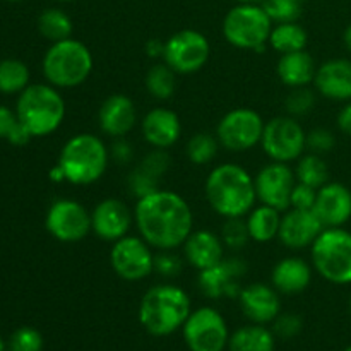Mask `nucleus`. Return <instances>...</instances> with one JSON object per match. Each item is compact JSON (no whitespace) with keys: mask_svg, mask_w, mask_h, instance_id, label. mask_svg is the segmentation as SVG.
I'll return each mask as SVG.
<instances>
[{"mask_svg":"<svg viewBox=\"0 0 351 351\" xmlns=\"http://www.w3.org/2000/svg\"><path fill=\"white\" fill-rule=\"evenodd\" d=\"M50 178L53 182H65L64 180V173H62V170L57 167V165H55V168H51V170H50Z\"/></svg>","mask_w":351,"mask_h":351,"instance_id":"3c124183","label":"nucleus"},{"mask_svg":"<svg viewBox=\"0 0 351 351\" xmlns=\"http://www.w3.org/2000/svg\"><path fill=\"white\" fill-rule=\"evenodd\" d=\"M7 350V343L5 339L2 338V335H0V351H5Z\"/></svg>","mask_w":351,"mask_h":351,"instance_id":"864d4df0","label":"nucleus"},{"mask_svg":"<svg viewBox=\"0 0 351 351\" xmlns=\"http://www.w3.org/2000/svg\"><path fill=\"white\" fill-rule=\"evenodd\" d=\"M45 226L58 242H81L91 233V213L75 199H57L48 208Z\"/></svg>","mask_w":351,"mask_h":351,"instance_id":"4468645a","label":"nucleus"},{"mask_svg":"<svg viewBox=\"0 0 351 351\" xmlns=\"http://www.w3.org/2000/svg\"><path fill=\"white\" fill-rule=\"evenodd\" d=\"M134 223V211L117 197L99 201L91 211V232L105 242H117L129 235Z\"/></svg>","mask_w":351,"mask_h":351,"instance_id":"f3484780","label":"nucleus"},{"mask_svg":"<svg viewBox=\"0 0 351 351\" xmlns=\"http://www.w3.org/2000/svg\"><path fill=\"white\" fill-rule=\"evenodd\" d=\"M293 171L297 182L312 189H317V191L329 182V167L321 154L308 153L300 156Z\"/></svg>","mask_w":351,"mask_h":351,"instance_id":"2f4dec72","label":"nucleus"},{"mask_svg":"<svg viewBox=\"0 0 351 351\" xmlns=\"http://www.w3.org/2000/svg\"><path fill=\"white\" fill-rule=\"evenodd\" d=\"M98 125L112 139L125 137L137 125V108L127 95L117 93L105 98L98 110Z\"/></svg>","mask_w":351,"mask_h":351,"instance_id":"aec40b11","label":"nucleus"},{"mask_svg":"<svg viewBox=\"0 0 351 351\" xmlns=\"http://www.w3.org/2000/svg\"><path fill=\"white\" fill-rule=\"evenodd\" d=\"M110 160L119 165H129L134 160V147L125 137L113 139L112 147H110Z\"/></svg>","mask_w":351,"mask_h":351,"instance_id":"49530a36","label":"nucleus"},{"mask_svg":"<svg viewBox=\"0 0 351 351\" xmlns=\"http://www.w3.org/2000/svg\"><path fill=\"white\" fill-rule=\"evenodd\" d=\"M307 149L308 153H314V154H326V153H331L336 146V137L335 134L331 132L329 129L326 127H315V129L308 130L307 132Z\"/></svg>","mask_w":351,"mask_h":351,"instance_id":"79ce46f5","label":"nucleus"},{"mask_svg":"<svg viewBox=\"0 0 351 351\" xmlns=\"http://www.w3.org/2000/svg\"><path fill=\"white\" fill-rule=\"evenodd\" d=\"M247 274V263L239 257L221 259L215 266L199 271L197 287L209 300L239 298L242 291L243 278Z\"/></svg>","mask_w":351,"mask_h":351,"instance_id":"2eb2a0df","label":"nucleus"},{"mask_svg":"<svg viewBox=\"0 0 351 351\" xmlns=\"http://www.w3.org/2000/svg\"><path fill=\"white\" fill-rule=\"evenodd\" d=\"M134 223L139 235L156 250H177L194 232V215L189 202L167 189L137 199Z\"/></svg>","mask_w":351,"mask_h":351,"instance_id":"f257e3e1","label":"nucleus"},{"mask_svg":"<svg viewBox=\"0 0 351 351\" xmlns=\"http://www.w3.org/2000/svg\"><path fill=\"white\" fill-rule=\"evenodd\" d=\"M315 93L308 86L304 88H293L288 96L285 98V110L293 119H300V117L308 115L315 106Z\"/></svg>","mask_w":351,"mask_h":351,"instance_id":"e433bc0d","label":"nucleus"},{"mask_svg":"<svg viewBox=\"0 0 351 351\" xmlns=\"http://www.w3.org/2000/svg\"><path fill=\"white\" fill-rule=\"evenodd\" d=\"M336 123H338V129L345 136L351 137V99L341 106V110L338 112V117H336Z\"/></svg>","mask_w":351,"mask_h":351,"instance_id":"de8ad7c7","label":"nucleus"},{"mask_svg":"<svg viewBox=\"0 0 351 351\" xmlns=\"http://www.w3.org/2000/svg\"><path fill=\"white\" fill-rule=\"evenodd\" d=\"M315 72H317V64L307 50L280 55L276 65L278 77L290 89L311 86L314 82Z\"/></svg>","mask_w":351,"mask_h":351,"instance_id":"a878e982","label":"nucleus"},{"mask_svg":"<svg viewBox=\"0 0 351 351\" xmlns=\"http://www.w3.org/2000/svg\"><path fill=\"white\" fill-rule=\"evenodd\" d=\"M7 2H14V3H16V2H23V0H7Z\"/></svg>","mask_w":351,"mask_h":351,"instance_id":"5fc2aeb1","label":"nucleus"},{"mask_svg":"<svg viewBox=\"0 0 351 351\" xmlns=\"http://www.w3.org/2000/svg\"><path fill=\"white\" fill-rule=\"evenodd\" d=\"M141 132L144 141L154 149H170L182 136L180 117L173 110L156 106L141 120Z\"/></svg>","mask_w":351,"mask_h":351,"instance_id":"5701e85b","label":"nucleus"},{"mask_svg":"<svg viewBox=\"0 0 351 351\" xmlns=\"http://www.w3.org/2000/svg\"><path fill=\"white\" fill-rule=\"evenodd\" d=\"M16 113L21 123L33 137H47L57 132L64 123L67 105L55 86L48 82L29 84L19 93L16 101Z\"/></svg>","mask_w":351,"mask_h":351,"instance_id":"39448f33","label":"nucleus"},{"mask_svg":"<svg viewBox=\"0 0 351 351\" xmlns=\"http://www.w3.org/2000/svg\"><path fill=\"white\" fill-rule=\"evenodd\" d=\"M273 21L261 3H237L223 19V36L239 50L264 51L269 43Z\"/></svg>","mask_w":351,"mask_h":351,"instance_id":"6e6552de","label":"nucleus"},{"mask_svg":"<svg viewBox=\"0 0 351 351\" xmlns=\"http://www.w3.org/2000/svg\"><path fill=\"white\" fill-rule=\"evenodd\" d=\"M237 300H239L243 315L252 324H273L274 319L281 314L280 293H278L273 285H247V287L242 288Z\"/></svg>","mask_w":351,"mask_h":351,"instance_id":"6ab92c4d","label":"nucleus"},{"mask_svg":"<svg viewBox=\"0 0 351 351\" xmlns=\"http://www.w3.org/2000/svg\"><path fill=\"white\" fill-rule=\"evenodd\" d=\"M308 34L298 23H281L274 24L271 31L267 47L273 48L276 53L285 55L291 51H300L307 48Z\"/></svg>","mask_w":351,"mask_h":351,"instance_id":"c85d7f7f","label":"nucleus"},{"mask_svg":"<svg viewBox=\"0 0 351 351\" xmlns=\"http://www.w3.org/2000/svg\"><path fill=\"white\" fill-rule=\"evenodd\" d=\"M223 243L230 250H242L250 242L249 228H247L245 218H228L223 223L221 233Z\"/></svg>","mask_w":351,"mask_h":351,"instance_id":"4c0bfd02","label":"nucleus"},{"mask_svg":"<svg viewBox=\"0 0 351 351\" xmlns=\"http://www.w3.org/2000/svg\"><path fill=\"white\" fill-rule=\"evenodd\" d=\"M127 189H129L130 195L137 199H143L146 195L153 194V192L160 191V178L151 175L149 171L144 170L143 167L137 165L127 177Z\"/></svg>","mask_w":351,"mask_h":351,"instance_id":"58836bf2","label":"nucleus"},{"mask_svg":"<svg viewBox=\"0 0 351 351\" xmlns=\"http://www.w3.org/2000/svg\"><path fill=\"white\" fill-rule=\"evenodd\" d=\"M237 3H263V0H235Z\"/></svg>","mask_w":351,"mask_h":351,"instance_id":"603ef678","label":"nucleus"},{"mask_svg":"<svg viewBox=\"0 0 351 351\" xmlns=\"http://www.w3.org/2000/svg\"><path fill=\"white\" fill-rule=\"evenodd\" d=\"M154 271L163 278H177L184 271V259L175 250H158L154 254Z\"/></svg>","mask_w":351,"mask_h":351,"instance_id":"a19ab883","label":"nucleus"},{"mask_svg":"<svg viewBox=\"0 0 351 351\" xmlns=\"http://www.w3.org/2000/svg\"><path fill=\"white\" fill-rule=\"evenodd\" d=\"M219 147L221 146H219L218 137L216 136H213L209 132H195L187 141L185 154H187L191 163L197 165V167H204V165H209L218 156Z\"/></svg>","mask_w":351,"mask_h":351,"instance_id":"72a5a7b5","label":"nucleus"},{"mask_svg":"<svg viewBox=\"0 0 351 351\" xmlns=\"http://www.w3.org/2000/svg\"><path fill=\"white\" fill-rule=\"evenodd\" d=\"M206 201L221 218H245L256 206L254 177L237 163H221L209 171L204 184Z\"/></svg>","mask_w":351,"mask_h":351,"instance_id":"f03ea898","label":"nucleus"},{"mask_svg":"<svg viewBox=\"0 0 351 351\" xmlns=\"http://www.w3.org/2000/svg\"><path fill=\"white\" fill-rule=\"evenodd\" d=\"M110 163V149L101 137L81 132L67 139L58 154L57 167L64 180L72 185H91L105 175Z\"/></svg>","mask_w":351,"mask_h":351,"instance_id":"20e7f679","label":"nucleus"},{"mask_svg":"<svg viewBox=\"0 0 351 351\" xmlns=\"http://www.w3.org/2000/svg\"><path fill=\"white\" fill-rule=\"evenodd\" d=\"M184 259L194 269L204 271L225 259V243L218 233L211 230H194L182 245Z\"/></svg>","mask_w":351,"mask_h":351,"instance_id":"b1692460","label":"nucleus"},{"mask_svg":"<svg viewBox=\"0 0 351 351\" xmlns=\"http://www.w3.org/2000/svg\"><path fill=\"white\" fill-rule=\"evenodd\" d=\"M211 45L197 29H180L165 41L163 62L177 74L189 75L201 71L209 60Z\"/></svg>","mask_w":351,"mask_h":351,"instance_id":"f8f14e48","label":"nucleus"},{"mask_svg":"<svg viewBox=\"0 0 351 351\" xmlns=\"http://www.w3.org/2000/svg\"><path fill=\"white\" fill-rule=\"evenodd\" d=\"M283 211L271 208V206L259 204L254 206L245 216L247 228H249L250 240L257 243H267L278 239Z\"/></svg>","mask_w":351,"mask_h":351,"instance_id":"bb28decb","label":"nucleus"},{"mask_svg":"<svg viewBox=\"0 0 351 351\" xmlns=\"http://www.w3.org/2000/svg\"><path fill=\"white\" fill-rule=\"evenodd\" d=\"M192 312L191 297L177 285L163 283L151 287L139 304V322L146 332L165 338L184 328Z\"/></svg>","mask_w":351,"mask_h":351,"instance_id":"7ed1b4c3","label":"nucleus"},{"mask_svg":"<svg viewBox=\"0 0 351 351\" xmlns=\"http://www.w3.org/2000/svg\"><path fill=\"white\" fill-rule=\"evenodd\" d=\"M58 2H72V0H58Z\"/></svg>","mask_w":351,"mask_h":351,"instance_id":"4d7b16f0","label":"nucleus"},{"mask_svg":"<svg viewBox=\"0 0 351 351\" xmlns=\"http://www.w3.org/2000/svg\"><path fill=\"white\" fill-rule=\"evenodd\" d=\"M324 228L326 226L322 225L314 209L288 208L281 215L278 240L287 249L302 250L312 247Z\"/></svg>","mask_w":351,"mask_h":351,"instance_id":"a211bd4d","label":"nucleus"},{"mask_svg":"<svg viewBox=\"0 0 351 351\" xmlns=\"http://www.w3.org/2000/svg\"><path fill=\"white\" fill-rule=\"evenodd\" d=\"M343 351H351V345L348 346V348H345V350H343Z\"/></svg>","mask_w":351,"mask_h":351,"instance_id":"13d9d810","label":"nucleus"},{"mask_svg":"<svg viewBox=\"0 0 351 351\" xmlns=\"http://www.w3.org/2000/svg\"><path fill=\"white\" fill-rule=\"evenodd\" d=\"M276 336L263 324L242 326L230 335V351H274Z\"/></svg>","mask_w":351,"mask_h":351,"instance_id":"cd10ccee","label":"nucleus"},{"mask_svg":"<svg viewBox=\"0 0 351 351\" xmlns=\"http://www.w3.org/2000/svg\"><path fill=\"white\" fill-rule=\"evenodd\" d=\"M315 215L326 228H339L351 219V191L341 182H328L317 191Z\"/></svg>","mask_w":351,"mask_h":351,"instance_id":"412c9836","label":"nucleus"},{"mask_svg":"<svg viewBox=\"0 0 351 351\" xmlns=\"http://www.w3.org/2000/svg\"><path fill=\"white\" fill-rule=\"evenodd\" d=\"M182 336L191 351H223L228 348L230 331L221 312L215 307H199L191 312L182 328Z\"/></svg>","mask_w":351,"mask_h":351,"instance_id":"9b49d317","label":"nucleus"},{"mask_svg":"<svg viewBox=\"0 0 351 351\" xmlns=\"http://www.w3.org/2000/svg\"><path fill=\"white\" fill-rule=\"evenodd\" d=\"M314 267L300 257H285L271 271V285L278 293L298 295L308 288Z\"/></svg>","mask_w":351,"mask_h":351,"instance_id":"393cba45","label":"nucleus"},{"mask_svg":"<svg viewBox=\"0 0 351 351\" xmlns=\"http://www.w3.org/2000/svg\"><path fill=\"white\" fill-rule=\"evenodd\" d=\"M343 43H345V48L351 53V23L346 26L345 33H343Z\"/></svg>","mask_w":351,"mask_h":351,"instance_id":"8fccbe9b","label":"nucleus"},{"mask_svg":"<svg viewBox=\"0 0 351 351\" xmlns=\"http://www.w3.org/2000/svg\"><path fill=\"white\" fill-rule=\"evenodd\" d=\"M110 266L123 281H143L154 273L153 247L143 237L125 235L112 243Z\"/></svg>","mask_w":351,"mask_h":351,"instance_id":"ddd939ff","label":"nucleus"},{"mask_svg":"<svg viewBox=\"0 0 351 351\" xmlns=\"http://www.w3.org/2000/svg\"><path fill=\"white\" fill-rule=\"evenodd\" d=\"M177 72L165 62L151 65L144 77L146 91L158 101H167V99L173 98L175 91H177Z\"/></svg>","mask_w":351,"mask_h":351,"instance_id":"c756f323","label":"nucleus"},{"mask_svg":"<svg viewBox=\"0 0 351 351\" xmlns=\"http://www.w3.org/2000/svg\"><path fill=\"white\" fill-rule=\"evenodd\" d=\"M348 307H350V314H351V297H350V304H348Z\"/></svg>","mask_w":351,"mask_h":351,"instance_id":"6e6d98bb","label":"nucleus"},{"mask_svg":"<svg viewBox=\"0 0 351 351\" xmlns=\"http://www.w3.org/2000/svg\"><path fill=\"white\" fill-rule=\"evenodd\" d=\"M314 88L331 101L346 103L351 99V58H329L317 65Z\"/></svg>","mask_w":351,"mask_h":351,"instance_id":"4be33fe9","label":"nucleus"},{"mask_svg":"<svg viewBox=\"0 0 351 351\" xmlns=\"http://www.w3.org/2000/svg\"><path fill=\"white\" fill-rule=\"evenodd\" d=\"M170 154L167 153V149H151L146 156L141 160L139 167H143L144 170L149 171L151 175H154L156 178H161L170 168Z\"/></svg>","mask_w":351,"mask_h":351,"instance_id":"c03bdc74","label":"nucleus"},{"mask_svg":"<svg viewBox=\"0 0 351 351\" xmlns=\"http://www.w3.org/2000/svg\"><path fill=\"white\" fill-rule=\"evenodd\" d=\"M254 184L261 204L271 206L278 211H287L290 208L291 191L297 184V177L288 163L271 161L257 171Z\"/></svg>","mask_w":351,"mask_h":351,"instance_id":"dca6fc26","label":"nucleus"},{"mask_svg":"<svg viewBox=\"0 0 351 351\" xmlns=\"http://www.w3.org/2000/svg\"><path fill=\"white\" fill-rule=\"evenodd\" d=\"M315 197H317V189H312V187H308V185L297 182L293 187V191H291L290 208L314 209Z\"/></svg>","mask_w":351,"mask_h":351,"instance_id":"a18cd8bd","label":"nucleus"},{"mask_svg":"<svg viewBox=\"0 0 351 351\" xmlns=\"http://www.w3.org/2000/svg\"><path fill=\"white\" fill-rule=\"evenodd\" d=\"M9 351H41L43 350V336L38 329L24 326L16 329L7 343Z\"/></svg>","mask_w":351,"mask_h":351,"instance_id":"ea45409f","label":"nucleus"},{"mask_svg":"<svg viewBox=\"0 0 351 351\" xmlns=\"http://www.w3.org/2000/svg\"><path fill=\"white\" fill-rule=\"evenodd\" d=\"M302 326H304V322H302L300 315L287 312V314H280L274 319L273 332L274 336H278L281 339H291L300 335Z\"/></svg>","mask_w":351,"mask_h":351,"instance_id":"37998d69","label":"nucleus"},{"mask_svg":"<svg viewBox=\"0 0 351 351\" xmlns=\"http://www.w3.org/2000/svg\"><path fill=\"white\" fill-rule=\"evenodd\" d=\"M264 125L259 112L247 106H239L219 119L216 125V137L219 146L232 153H245L259 146L263 139Z\"/></svg>","mask_w":351,"mask_h":351,"instance_id":"1a4fd4ad","label":"nucleus"},{"mask_svg":"<svg viewBox=\"0 0 351 351\" xmlns=\"http://www.w3.org/2000/svg\"><path fill=\"white\" fill-rule=\"evenodd\" d=\"M312 267L322 280L332 285H351V232L324 228L311 247Z\"/></svg>","mask_w":351,"mask_h":351,"instance_id":"0eeeda50","label":"nucleus"},{"mask_svg":"<svg viewBox=\"0 0 351 351\" xmlns=\"http://www.w3.org/2000/svg\"><path fill=\"white\" fill-rule=\"evenodd\" d=\"M48 84L57 89H72L84 84L95 69L91 50L75 38L51 43L41 62Z\"/></svg>","mask_w":351,"mask_h":351,"instance_id":"423d86ee","label":"nucleus"},{"mask_svg":"<svg viewBox=\"0 0 351 351\" xmlns=\"http://www.w3.org/2000/svg\"><path fill=\"white\" fill-rule=\"evenodd\" d=\"M0 139H5L12 146H26L33 136L21 123L16 110L0 105Z\"/></svg>","mask_w":351,"mask_h":351,"instance_id":"f704fd0d","label":"nucleus"},{"mask_svg":"<svg viewBox=\"0 0 351 351\" xmlns=\"http://www.w3.org/2000/svg\"><path fill=\"white\" fill-rule=\"evenodd\" d=\"M300 2H302V3H304V2H307V0H300Z\"/></svg>","mask_w":351,"mask_h":351,"instance_id":"bf43d9fd","label":"nucleus"},{"mask_svg":"<svg viewBox=\"0 0 351 351\" xmlns=\"http://www.w3.org/2000/svg\"><path fill=\"white\" fill-rule=\"evenodd\" d=\"M38 31L45 40L57 43L72 36L74 24L67 12L57 7H50V9H45L38 17Z\"/></svg>","mask_w":351,"mask_h":351,"instance_id":"7c9ffc66","label":"nucleus"},{"mask_svg":"<svg viewBox=\"0 0 351 351\" xmlns=\"http://www.w3.org/2000/svg\"><path fill=\"white\" fill-rule=\"evenodd\" d=\"M261 5L274 24L297 23L302 16L300 0H263Z\"/></svg>","mask_w":351,"mask_h":351,"instance_id":"c9c22d12","label":"nucleus"},{"mask_svg":"<svg viewBox=\"0 0 351 351\" xmlns=\"http://www.w3.org/2000/svg\"><path fill=\"white\" fill-rule=\"evenodd\" d=\"M165 51V41L158 40V38H153L146 43V53L149 55L151 58H163Z\"/></svg>","mask_w":351,"mask_h":351,"instance_id":"09e8293b","label":"nucleus"},{"mask_svg":"<svg viewBox=\"0 0 351 351\" xmlns=\"http://www.w3.org/2000/svg\"><path fill=\"white\" fill-rule=\"evenodd\" d=\"M29 69L19 58L0 60V93L19 95L29 86Z\"/></svg>","mask_w":351,"mask_h":351,"instance_id":"473e14b6","label":"nucleus"},{"mask_svg":"<svg viewBox=\"0 0 351 351\" xmlns=\"http://www.w3.org/2000/svg\"><path fill=\"white\" fill-rule=\"evenodd\" d=\"M307 132L298 122L290 115H280L266 122L261 139V147L271 161L280 163H291L304 156L307 149Z\"/></svg>","mask_w":351,"mask_h":351,"instance_id":"9d476101","label":"nucleus"}]
</instances>
